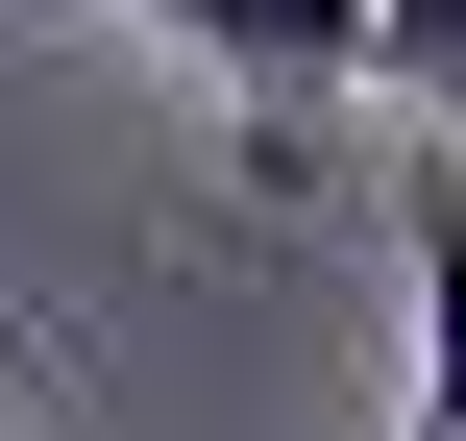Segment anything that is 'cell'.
I'll return each instance as SVG.
<instances>
[{
	"label": "cell",
	"instance_id": "obj_1",
	"mask_svg": "<svg viewBox=\"0 0 466 441\" xmlns=\"http://www.w3.org/2000/svg\"><path fill=\"white\" fill-rule=\"evenodd\" d=\"M172 49H221V98H246V172L295 196L319 172V123H344V74H369V0H147Z\"/></svg>",
	"mask_w": 466,
	"mask_h": 441
},
{
	"label": "cell",
	"instance_id": "obj_2",
	"mask_svg": "<svg viewBox=\"0 0 466 441\" xmlns=\"http://www.w3.org/2000/svg\"><path fill=\"white\" fill-rule=\"evenodd\" d=\"M418 441H466V147L418 172Z\"/></svg>",
	"mask_w": 466,
	"mask_h": 441
},
{
	"label": "cell",
	"instance_id": "obj_3",
	"mask_svg": "<svg viewBox=\"0 0 466 441\" xmlns=\"http://www.w3.org/2000/svg\"><path fill=\"white\" fill-rule=\"evenodd\" d=\"M369 98H418V123L466 147V0H369Z\"/></svg>",
	"mask_w": 466,
	"mask_h": 441
}]
</instances>
